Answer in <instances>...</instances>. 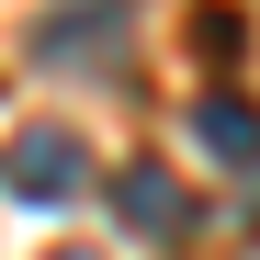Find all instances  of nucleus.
<instances>
[{"mask_svg": "<svg viewBox=\"0 0 260 260\" xmlns=\"http://www.w3.org/2000/svg\"><path fill=\"white\" fill-rule=\"evenodd\" d=\"M113 215H124L136 238H181V226H192V192L170 181L158 158H136V170H113Z\"/></svg>", "mask_w": 260, "mask_h": 260, "instance_id": "f03ea898", "label": "nucleus"}, {"mask_svg": "<svg viewBox=\"0 0 260 260\" xmlns=\"http://www.w3.org/2000/svg\"><path fill=\"white\" fill-rule=\"evenodd\" d=\"M0 192H23V204H68V192H79V136H68V124H23V136L0 147Z\"/></svg>", "mask_w": 260, "mask_h": 260, "instance_id": "f257e3e1", "label": "nucleus"}, {"mask_svg": "<svg viewBox=\"0 0 260 260\" xmlns=\"http://www.w3.org/2000/svg\"><path fill=\"white\" fill-rule=\"evenodd\" d=\"M192 136H204V158L260 170V102H249V91H204V102H192Z\"/></svg>", "mask_w": 260, "mask_h": 260, "instance_id": "7ed1b4c3", "label": "nucleus"}]
</instances>
